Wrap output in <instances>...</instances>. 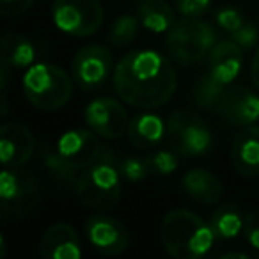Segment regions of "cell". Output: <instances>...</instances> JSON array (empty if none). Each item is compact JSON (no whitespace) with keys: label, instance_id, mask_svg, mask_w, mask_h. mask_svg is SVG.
Returning <instances> with one entry per match:
<instances>
[{"label":"cell","instance_id":"obj_17","mask_svg":"<svg viewBox=\"0 0 259 259\" xmlns=\"http://www.w3.org/2000/svg\"><path fill=\"white\" fill-rule=\"evenodd\" d=\"M231 160L236 172L241 176H259V126H245L234 137L231 146Z\"/></svg>","mask_w":259,"mask_h":259},{"label":"cell","instance_id":"obj_14","mask_svg":"<svg viewBox=\"0 0 259 259\" xmlns=\"http://www.w3.org/2000/svg\"><path fill=\"white\" fill-rule=\"evenodd\" d=\"M57 151L71 163L75 169H85L101 156L100 141L93 132L87 130H69L57 141Z\"/></svg>","mask_w":259,"mask_h":259},{"label":"cell","instance_id":"obj_3","mask_svg":"<svg viewBox=\"0 0 259 259\" xmlns=\"http://www.w3.org/2000/svg\"><path fill=\"white\" fill-rule=\"evenodd\" d=\"M23 93L32 107L45 112L62 108L71 98V80L54 64H32L23 75Z\"/></svg>","mask_w":259,"mask_h":259},{"label":"cell","instance_id":"obj_20","mask_svg":"<svg viewBox=\"0 0 259 259\" xmlns=\"http://www.w3.org/2000/svg\"><path fill=\"white\" fill-rule=\"evenodd\" d=\"M0 59L8 68H30L36 61V48L22 34L8 32L0 43Z\"/></svg>","mask_w":259,"mask_h":259},{"label":"cell","instance_id":"obj_22","mask_svg":"<svg viewBox=\"0 0 259 259\" xmlns=\"http://www.w3.org/2000/svg\"><path fill=\"white\" fill-rule=\"evenodd\" d=\"M243 220L241 213L234 204H224L213 213L211 217V229L217 238L222 240H231V238L238 236L240 231L243 229Z\"/></svg>","mask_w":259,"mask_h":259},{"label":"cell","instance_id":"obj_33","mask_svg":"<svg viewBox=\"0 0 259 259\" xmlns=\"http://www.w3.org/2000/svg\"><path fill=\"white\" fill-rule=\"evenodd\" d=\"M250 75H252V83H254V87L259 91V45H257V50H255L254 59H252Z\"/></svg>","mask_w":259,"mask_h":259},{"label":"cell","instance_id":"obj_27","mask_svg":"<svg viewBox=\"0 0 259 259\" xmlns=\"http://www.w3.org/2000/svg\"><path fill=\"white\" fill-rule=\"evenodd\" d=\"M119 170H121L124 180L134 181V183L142 181L148 176V172H151L148 167V162H142L141 158H135V156H128V158L122 160L119 163Z\"/></svg>","mask_w":259,"mask_h":259},{"label":"cell","instance_id":"obj_4","mask_svg":"<svg viewBox=\"0 0 259 259\" xmlns=\"http://www.w3.org/2000/svg\"><path fill=\"white\" fill-rule=\"evenodd\" d=\"M121 170L108 158H100L85 167L76 180V194L87 208L107 211L117 206L121 199Z\"/></svg>","mask_w":259,"mask_h":259},{"label":"cell","instance_id":"obj_13","mask_svg":"<svg viewBox=\"0 0 259 259\" xmlns=\"http://www.w3.org/2000/svg\"><path fill=\"white\" fill-rule=\"evenodd\" d=\"M36 141L27 126L8 122L0 128V162L4 167H22L32 158Z\"/></svg>","mask_w":259,"mask_h":259},{"label":"cell","instance_id":"obj_29","mask_svg":"<svg viewBox=\"0 0 259 259\" xmlns=\"http://www.w3.org/2000/svg\"><path fill=\"white\" fill-rule=\"evenodd\" d=\"M217 23L222 30H227V32H234L238 30L241 25L245 23V18L238 9L234 8H222L217 11V16H215Z\"/></svg>","mask_w":259,"mask_h":259},{"label":"cell","instance_id":"obj_16","mask_svg":"<svg viewBox=\"0 0 259 259\" xmlns=\"http://www.w3.org/2000/svg\"><path fill=\"white\" fill-rule=\"evenodd\" d=\"M243 66V48L233 39L220 41L209 52V75L224 85H231Z\"/></svg>","mask_w":259,"mask_h":259},{"label":"cell","instance_id":"obj_25","mask_svg":"<svg viewBox=\"0 0 259 259\" xmlns=\"http://www.w3.org/2000/svg\"><path fill=\"white\" fill-rule=\"evenodd\" d=\"M139 27H141V18L135 16H119L114 23H112L110 30H108V43L114 47H124L130 45L137 37Z\"/></svg>","mask_w":259,"mask_h":259},{"label":"cell","instance_id":"obj_31","mask_svg":"<svg viewBox=\"0 0 259 259\" xmlns=\"http://www.w3.org/2000/svg\"><path fill=\"white\" fill-rule=\"evenodd\" d=\"M243 234L250 247L259 250V211H250L243 220Z\"/></svg>","mask_w":259,"mask_h":259},{"label":"cell","instance_id":"obj_10","mask_svg":"<svg viewBox=\"0 0 259 259\" xmlns=\"http://www.w3.org/2000/svg\"><path fill=\"white\" fill-rule=\"evenodd\" d=\"M85 121L94 134L103 139H119L128 134V114L114 98H98L85 108Z\"/></svg>","mask_w":259,"mask_h":259},{"label":"cell","instance_id":"obj_21","mask_svg":"<svg viewBox=\"0 0 259 259\" xmlns=\"http://www.w3.org/2000/svg\"><path fill=\"white\" fill-rule=\"evenodd\" d=\"M137 15L144 29L155 34L169 32L174 25V11L167 0H141Z\"/></svg>","mask_w":259,"mask_h":259},{"label":"cell","instance_id":"obj_26","mask_svg":"<svg viewBox=\"0 0 259 259\" xmlns=\"http://www.w3.org/2000/svg\"><path fill=\"white\" fill-rule=\"evenodd\" d=\"M148 167L151 172L160 174V176H167V174H172L178 169V156L176 151H169V149H162V151H156L155 155L148 156L146 158Z\"/></svg>","mask_w":259,"mask_h":259},{"label":"cell","instance_id":"obj_34","mask_svg":"<svg viewBox=\"0 0 259 259\" xmlns=\"http://www.w3.org/2000/svg\"><path fill=\"white\" fill-rule=\"evenodd\" d=\"M231 257L247 259V254H241V252H227V254H222V259H231Z\"/></svg>","mask_w":259,"mask_h":259},{"label":"cell","instance_id":"obj_19","mask_svg":"<svg viewBox=\"0 0 259 259\" xmlns=\"http://www.w3.org/2000/svg\"><path fill=\"white\" fill-rule=\"evenodd\" d=\"M165 137V122L155 114H139L128 124V139L135 148H155Z\"/></svg>","mask_w":259,"mask_h":259},{"label":"cell","instance_id":"obj_32","mask_svg":"<svg viewBox=\"0 0 259 259\" xmlns=\"http://www.w3.org/2000/svg\"><path fill=\"white\" fill-rule=\"evenodd\" d=\"M34 0H0V13L4 16H20L32 8Z\"/></svg>","mask_w":259,"mask_h":259},{"label":"cell","instance_id":"obj_11","mask_svg":"<svg viewBox=\"0 0 259 259\" xmlns=\"http://www.w3.org/2000/svg\"><path fill=\"white\" fill-rule=\"evenodd\" d=\"M87 241L105 255H119L128 248L130 233L119 220L107 215H93L85 222Z\"/></svg>","mask_w":259,"mask_h":259},{"label":"cell","instance_id":"obj_7","mask_svg":"<svg viewBox=\"0 0 259 259\" xmlns=\"http://www.w3.org/2000/svg\"><path fill=\"white\" fill-rule=\"evenodd\" d=\"M43 192L37 180L18 167H6L0 174V201L4 213L25 217L39 206Z\"/></svg>","mask_w":259,"mask_h":259},{"label":"cell","instance_id":"obj_23","mask_svg":"<svg viewBox=\"0 0 259 259\" xmlns=\"http://www.w3.org/2000/svg\"><path fill=\"white\" fill-rule=\"evenodd\" d=\"M227 85L217 82L211 75H204L199 78V82L194 87V101L197 107L204 110H217L222 101V96L226 93Z\"/></svg>","mask_w":259,"mask_h":259},{"label":"cell","instance_id":"obj_6","mask_svg":"<svg viewBox=\"0 0 259 259\" xmlns=\"http://www.w3.org/2000/svg\"><path fill=\"white\" fill-rule=\"evenodd\" d=\"M170 149L185 156H201L211 149L213 137L206 122L190 110H176L165 122Z\"/></svg>","mask_w":259,"mask_h":259},{"label":"cell","instance_id":"obj_18","mask_svg":"<svg viewBox=\"0 0 259 259\" xmlns=\"http://www.w3.org/2000/svg\"><path fill=\"white\" fill-rule=\"evenodd\" d=\"M183 188L194 201L204 206H213L222 199L224 188L220 180L206 169H192L185 174Z\"/></svg>","mask_w":259,"mask_h":259},{"label":"cell","instance_id":"obj_2","mask_svg":"<svg viewBox=\"0 0 259 259\" xmlns=\"http://www.w3.org/2000/svg\"><path fill=\"white\" fill-rule=\"evenodd\" d=\"M160 240L167 254L178 259H197L209 252L215 240L211 224L188 209L169 211L160 226Z\"/></svg>","mask_w":259,"mask_h":259},{"label":"cell","instance_id":"obj_5","mask_svg":"<svg viewBox=\"0 0 259 259\" xmlns=\"http://www.w3.org/2000/svg\"><path fill=\"white\" fill-rule=\"evenodd\" d=\"M165 43L174 61L183 66H192L209 55L217 45V34L209 23L187 16L170 27Z\"/></svg>","mask_w":259,"mask_h":259},{"label":"cell","instance_id":"obj_30","mask_svg":"<svg viewBox=\"0 0 259 259\" xmlns=\"http://www.w3.org/2000/svg\"><path fill=\"white\" fill-rule=\"evenodd\" d=\"M176 9L188 18H199L211 6V0H172Z\"/></svg>","mask_w":259,"mask_h":259},{"label":"cell","instance_id":"obj_1","mask_svg":"<svg viewBox=\"0 0 259 259\" xmlns=\"http://www.w3.org/2000/svg\"><path fill=\"white\" fill-rule=\"evenodd\" d=\"M119 98L130 107L151 110L174 96L178 78L174 66L155 50H135L121 59L114 71Z\"/></svg>","mask_w":259,"mask_h":259},{"label":"cell","instance_id":"obj_15","mask_svg":"<svg viewBox=\"0 0 259 259\" xmlns=\"http://www.w3.org/2000/svg\"><path fill=\"white\" fill-rule=\"evenodd\" d=\"M39 254L47 259H80L82 247L75 227L68 224H54L48 227L41 238Z\"/></svg>","mask_w":259,"mask_h":259},{"label":"cell","instance_id":"obj_8","mask_svg":"<svg viewBox=\"0 0 259 259\" xmlns=\"http://www.w3.org/2000/svg\"><path fill=\"white\" fill-rule=\"evenodd\" d=\"M52 18L68 36H93L103 25V6L101 0H55Z\"/></svg>","mask_w":259,"mask_h":259},{"label":"cell","instance_id":"obj_28","mask_svg":"<svg viewBox=\"0 0 259 259\" xmlns=\"http://www.w3.org/2000/svg\"><path fill=\"white\" fill-rule=\"evenodd\" d=\"M231 39L240 45L243 50H252L259 45V27L252 22H245L240 29L231 32Z\"/></svg>","mask_w":259,"mask_h":259},{"label":"cell","instance_id":"obj_12","mask_svg":"<svg viewBox=\"0 0 259 259\" xmlns=\"http://www.w3.org/2000/svg\"><path fill=\"white\" fill-rule=\"evenodd\" d=\"M217 112L234 126H250L259 119V96L245 85H227Z\"/></svg>","mask_w":259,"mask_h":259},{"label":"cell","instance_id":"obj_9","mask_svg":"<svg viewBox=\"0 0 259 259\" xmlns=\"http://www.w3.org/2000/svg\"><path fill=\"white\" fill-rule=\"evenodd\" d=\"M112 73V54L100 45H89L76 52L71 61V75L82 89L94 91L103 85Z\"/></svg>","mask_w":259,"mask_h":259},{"label":"cell","instance_id":"obj_24","mask_svg":"<svg viewBox=\"0 0 259 259\" xmlns=\"http://www.w3.org/2000/svg\"><path fill=\"white\" fill-rule=\"evenodd\" d=\"M39 156L43 165L47 167V170L55 178V180L62 181V183H71L76 178V172L78 169L71 165L57 149H52L50 146H41L39 149Z\"/></svg>","mask_w":259,"mask_h":259}]
</instances>
